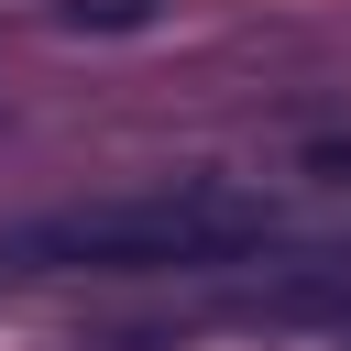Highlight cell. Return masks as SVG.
Wrapping results in <instances>:
<instances>
[{
	"label": "cell",
	"instance_id": "obj_2",
	"mask_svg": "<svg viewBox=\"0 0 351 351\" xmlns=\"http://www.w3.org/2000/svg\"><path fill=\"white\" fill-rule=\"evenodd\" d=\"M263 307H274V318H318V329H340V340H351V263L274 274V285H263Z\"/></svg>",
	"mask_w": 351,
	"mask_h": 351
},
{
	"label": "cell",
	"instance_id": "obj_1",
	"mask_svg": "<svg viewBox=\"0 0 351 351\" xmlns=\"http://www.w3.org/2000/svg\"><path fill=\"white\" fill-rule=\"evenodd\" d=\"M274 241V197L176 176V186H121V197H66L33 219H0V274H197L241 263Z\"/></svg>",
	"mask_w": 351,
	"mask_h": 351
},
{
	"label": "cell",
	"instance_id": "obj_3",
	"mask_svg": "<svg viewBox=\"0 0 351 351\" xmlns=\"http://www.w3.org/2000/svg\"><path fill=\"white\" fill-rule=\"evenodd\" d=\"M154 0H66V22H143Z\"/></svg>",
	"mask_w": 351,
	"mask_h": 351
}]
</instances>
